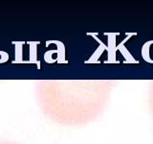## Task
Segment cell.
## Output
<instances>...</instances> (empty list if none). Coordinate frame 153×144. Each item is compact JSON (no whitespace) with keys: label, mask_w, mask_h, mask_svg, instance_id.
Returning <instances> with one entry per match:
<instances>
[]
</instances>
